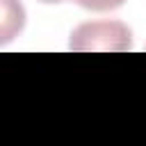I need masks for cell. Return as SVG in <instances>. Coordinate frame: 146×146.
I'll use <instances>...</instances> for the list:
<instances>
[{
    "label": "cell",
    "instance_id": "cell-2",
    "mask_svg": "<svg viewBox=\"0 0 146 146\" xmlns=\"http://www.w3.org/2000/svg\"><path fill=\"white\" fill-rule=\"evenodd\" d=\"M2 41H9L14 32H21L23 23H25V11L21 7V2L14 0H2Z\"/></svg>",
    "mask_w": 146,
    "mask_h": 146
},
{
    "label": "cell",
    "instance_id": "cell-3",
    "mask_svg": "<svg viewBox=\"0 0 146 146\" xmlns=\"http://www.w3.org/2000/svg\"><path fill=\"white\" fill-rule=\"evenodd\" d=\"M75 2L89 11H112V9H119L125 0H75Z\"/></svg>",
    "mask_w": 146,
    "mask_h": 146
},
{
    "label": "cell",
    "instance_id": "cell-1",
    "mask_svg": "<svg viewBox=\"0 0 146 146\" xmlns=\"http://www.w3.org/2000/svg\"><path fill=\"white\" fill-rule=\"evenodd\" d=\"M130 27L121 21L82 23L71 34V50L75 52H123L130 50Z\"/></svg>",
    "mask_w": 146,
    "mask_h": 146
},
{
    "label": "cell",
    "instance_id": "cell-4",
    "mask_svg": "<svg viewBox=\"0 0 146 146\" xmlns=\"http://www.w3.org/2000/svg\"><path fill=\"white\" fill-rule=\"evenodd\" d=\"M39 2H46V5H55V2H64V0H39Z\"/></svg>",
    "mask_w": 146,
    "mask_h": 146
}]
</instances>
